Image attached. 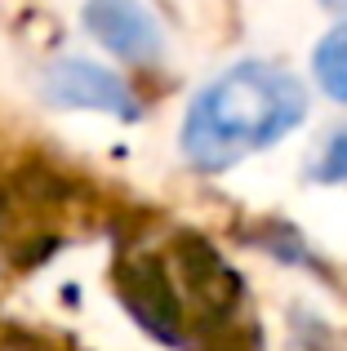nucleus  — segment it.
<instances>
[{
    "label": "nucleus",
    "mask_w": 347,
    "mask_h": 351,
    "mask_svg": "<svg viewBox=\"0 0 347 351\" xmlns=\"http://www.w3.org/2000/svg\"><path fill=\"white\" fill-rule=\"evenodd\" d=\"M116 285H121V298L139 325H147L165 343L182 338V293L169 280V263L147 258V254L125 258L121 271H116Z\"/></svg>",
    "instance_id": "nucleus-4"
},
{
    "label": "nucleus",
    "mask_w": 347,
    "mask_h": 351,
    "mask_svg": "<svg viewBox=\"0 0 347 351\" xmlns=\"http://www.w3.org/2000/svg\"><path fill=\"white\" fill-rule=\"evenodd\" d=\"M312 178L316 182H347V129H334L330 134V143L312 160Z\"/></svg>",
    "instance_id": "nucleus-6"
},
{
    "label": "nucleus",
    "mask_w": 347,
    "mask_h": 351,
    "mask_svg": "<svg viewBox=\"0 0 347 351\" xmlns=\"http://www.w3.org/2000/svg\"><path fill=\"white\" fill-rule=\"evenodd\" d=\"M45 98L53 107H76V112H103L116 120L139 116V98L116 71L98 67L89 58H58L45 71Z\"/></svg>",
    "instance_id": "nucleus-2"
},
{
    "label": "nucleus",
    "mask_w": 347,
    "mask_h": 351,
    "mask_svg": "<svg viewBox=\"0 0 347 351\" xmlns=\"http://www.w3.org/2000/svg\"><path fill=\"white\" fill-rule=\"evenodd\" d=\"M321 5H325V9H334V14H343V18H347V0H321Z\"/></svg>",
    "instance_id": "nucleus-7"
},
{
    "label": "nucleus",
    "mask_w": 347,
    "mask_h": 351,
    "mask_svg": "<svg viewBox=\"0 0 347 351\" xmlns=\"http://www.w3.org/2000/svg\"><path fill=\"white\" fill-rule=\"evenodd\" d=\"M312 71L316 85L334 98V103L347 107V23H339L334 32H325L312 49Z\"/></svg>",
    "instance_id": "nucleus-5"
},
{
    "label": "nucleus",
    "mask_w": 347,
    "mask_h": 351,
    "mask_svg": "<svg viewBox=\"0 0 347 351\" xmlns=\"http://www.w3.org/2000/svg\"><path fill=\"white\" fill-rule=\"evenodd\" d=\"M85 32L112 58L139 62V67L165 53V32L143 0H85Z\"/></svg>",
    "instance_id": "nucleus-3"
},
{
    "label": "nucleus",
    "mask_w": 347,
    "mask_h": 351,
    "mask_svg": "<svg viewBox=\"0 0 347 351\" xmlns=\"http://www.w3.org/2000/svg\"><path fill=\"white\" fill-rule=\"evenodd\" d=\"M307 116V89L294 71L263 58L218 71L182 116V156L200 173H223L276 147Z\"/></svg>",
    "instance_id": "nucleus-1"
}]
</instances>
